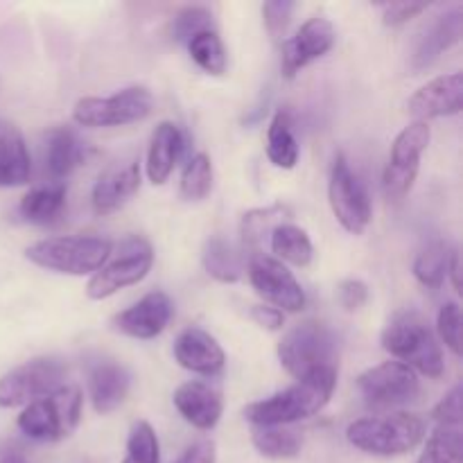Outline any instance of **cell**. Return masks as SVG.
Listing matches in <instances>:
<instances>
[{
    "label": "cell",
    "instance_id": "obj_1",
    "mask_svg": "<svg viewBox=\"0 0 463 463\" xmlns=\"http://www.w3.org/2000/svg\"><path fill=\"white\" fill-rule=\"evenodd\" d=\"M383 348L396 362L410 366L414 373L437 380L446 373L443 348L428 319L416 310H401L383 330Z\"/></svg>",
    "mask_w": 463,
    "mask_h": 463
},
{
    "label": "cell",
    "instance_id": "obj_2",
    "mask_svg": "<svg viewBox=\"0 0 463 463\" xmlns=\"http://www.w3.org/2000/svg\"><path fill=\"white\" fill-rule=\"evenodd\" d=\"M335 387H337V373H319L315 378L298 380L292 387L256 401L244 407V419L251 425H280L289 428L298 420H307L319 414L333 398Z\"/></svg>",
    "mask_w": 463,
    "mask_h": 463
},
{
    "label": "cell",
    "instance_id": "obj_3",
    "mask_svg": "<svg viewBox=\"0 0 463 463\" xmlns=\"http://www.w3.org/2000/svg\"><path fill=\"white\" fill-rule=\"evenodd\" d=\"M279 360L292 378L307 380L319 373H337L339 337L321 321H303L283 335Z\"/></svg>",
    "mask_w": 463,
    "mask_h": 463
},
{
    "label": "cell",
    "instance_id": "obj_4",
    "mask_svg": "<svg viewBox=\"0 0 463 463\" xmlns=\"http://www.w3.org/2000/svg\"><path fill=\"white\" fill-rule=\"evenodd\" d=\"M425 420L407 411H393L383 416H366L348 425L346 439L353 448L373 457H402L423 443Z\"/></svg>",
    "mask_w": 463,
    "mask_h": 463
},
{
    "label": "cell",
    "instance_id": "obj_5",
    "mask_svg": "<svg viewBox=\"0 0 463 463\" xmlns=\"http://www.w3.org/2000/svg\"><path fill=\"white\" fill-rule=\"evenodd\" d=\"M113 251L109 240L93 235H59L45 238L25 249V258L41 269L68 276H89L104 267Z\"/></svg>",
    "mask_w": 463,
    "mask_h": 463
},
{
    "label": "cell",
    "instance_id": "obj_6",
    "mask_svg": "<svg viewBox=\"0 0 463 463\" xmlns=\"http://www.w3.org/2000/svg\"><path fill=\"white\" fill-rule=\"evenodd\" d=\"M84 398L77 387L63 384L48 396L25 405L16 425L27 439L41 443H57L68 439L81 420Z\"/></svg>",
    "mask_w": 463,
    "mask_h": 463
},
{
    "label": "cell",
    "instance_id": "obj_7",
    "mask_svg": "<svg viewBox=\"0 0 463 463\" xmlns=\"http://www.w3.org/2000/svg\"><path fill=\"white\" fill-rule=\"evenodd\" d=\"M154 265V249L145 238L131 235L118 244V251L109 256L104 267L90 276L86 297L90 301H104L120 289L138 285Z\"/></svg>",
    "mask_w": 463,
    "mask_h": 463
},
{
    "label": "cell",
    "instance_id": "obj_8",
    "mask_svg": "<svg viewBox=\"0 0 463 463\" xmlns=\"http://www.w3.org/2000/svg\"><path fill=\"white\" fill-rule=\"evenodd\" d=\"M154 98L145 86H127L109 98H81L72 107V120L80 127H122L145 120L152 113Z\"/></svg>",
    "mask_w": 463,
    "mask_h": 463
},
{
    "label": "cell",
    "instance_id": "obj_9",
    "mask_svg": "<svg viewBox=\"0 0 463 463\" xmlns=\"http://www.w3.org/2000/svg\"><path fill=\"white\" fill-rule=\"evenodd\" d=\"M432 129L430 122L414 120L396 136L383 175L384 194L389 202H402L411 193L420 170V158L428 152Z\"/></svg>",
    "mask_w": 463,
    "mask_h": 463
},
{
    "label": "cell",
    "instance_id": "obj_10",
    "mask_svg": "<svg viewBox=\"0 0 463 463\" xmlns=\"http://www.w3.org/2000/svg\"><path fill=\"white\" fill-rule=\"evenodd\" d=\"M66 364L57 357H34L0 378V407H25L63 387Z\"/></svg>",
    "mask_w": 463,
    "mask_h": 463
},
{
    "label": "cell",
    "instance_id": "obj_11",
    "mask_svg": "<svg viewBox=\"0 0 463 463\" xmlns=\"http://www.w3.org/2000/svg\"><path fill=\"white\" fill-rule=\"evenodd\" d=\"M328 202L333 215L351 235H362L371 224V199L360 176L353 172L351 163L344 154H337L333 161L328 181Z\"/></svg>",
    "mask_w": 463,
    "mask_h": 463
},
{
    "label": "cell",
    "instance_id": "obj_12",
    "mask_svg": "<svg viewBox=\"0 0 463 463\" xmlns=\"http://www.w3.org/2000/svg\"><path fill=\"white\" fill-rule=\"evenodd\" d=\"M357 392L375 410H393L414 401L420 392L419 375L396 360L371 366L357 378Z\"/></svg>",
    "mask_w": 463,
    "mask_h": 463
},
{
    "label": "cell",
    "instance_id": "obj_13",
    "mask_svg": "<svg viewBox=\"0 0 463 463\" xmlns=\"http://www.w3.org/2000/svg\"><path fill=\"white\" fill-rule=\"evenodd\" d=\"M249 280L253 289L269 303L271 307L285 312H301L307 298L297 276L276 258L258 253L249 258Z\"/></svg>",
    "mask_w": 463,
    "mask_h": 463
},
{
    "label": "cell",
    "instance_id": "obj_14",
    "mask_svg": "<svg viewBox=\"0 0 463 463\" xmlns=\"http://www.w3.org/2000/svg\"><path fill=\"white\" fill-rule=\"evenodd\" d=\"M337 41L335 25L326 16H312L289 36L283 43V57H280V72L285 80H294L303 68L321 59L333 50Z\"/></svg>",
    "mask_w": 463,
    "mask_h": 463
},
{
    "label": "cell",
    "instance_id": "obj_15",
    "mask_svg": "<svg viewBox=\"0 0 463 463\" xmlns=\"http://www.w3.org/2000/svg\"><path fill=\"white\" fill-rule=\"evenodd\" d=\"M175 303L165 292H149L131 307L113 317V328L134 339H154L170 326Z\"/></svg>",
    "mask_w": 463,
    "mask_h": 463
},
{
    "label": "cell",
    "instance_id": "obj_16",
    "mask_svg": "<svg viewBox=\"0 0 463 463\" xmlns=\"http://www.w3.org/2000/svg\"><path fill=\"white\" fill-rule=\"evenodd\" d=\"M463 109V75L450 72V75L434 77L425 86H420L410 99L407 111L420 122L434 120V118H450L461 113Z\"/></svg>",
    "mask_w": 463,
    "mask_h": 463
},
{
    "label": "cell",
    "instance_id": "obj_17",
    "mask_svg": "<svg viewBox=\"0 0 463 463\" xmlns=\"http://www.w3.org/2000/svg\"><path fill=\"white\" fill-rule=\"evenodd\" d=\"M176 411L188 420L193 428L202 432H211L217 428L224 411V398H222L220 387L203 380H190L184 383L172 396Z\"/></svg>",
    "mask_w": 463,
    "mask_h": 463
},
{
    "label": "cell",
    "instance_id": "obj_18",
    "mask_svg": "<svg viewBox=\"0 0 463 463\" xmlns=\"http://www.w3.org/2000/svg\"><path fill=\"white\" fill-rule=\"evenodd\" d=\"M175 360L185 371L206 375V378H213V375L220 373L226 364L224 348L217 344V339L211 333L197 328V326L185 328L175 339Z\"/></svg>",
    "mask_w": 463,
    "mask_h": 463
},
{
    "label": "cell",
    "instance_id": "obj_19",
    "mask_svg": "<svg viewBox=\"0 0 463 463\" xmlns=\"http://www.w3.org/2000/svg\"><path fill=\"white\" fill-rule=\"evenodd\" d=\"M131 375L113 360H99L89 371V396L98 414H111L127 401Z\"/></svg>",
    "mask_w": 463,
    "mask_h": 463
},
{
    "label": "cell",
    "instance_id": "obj_20",
    "mask_svg": "<svg viewBox=\"0 0 463 463\" xmlns=\"http://www.w3.org/2000/svg\"><path fill=\"white\" fill-rule=\"evenodd\" d=\"M463 36V9L455 7L450 12L434 18L419 39L414 54H411V68L425 71L432 66L446 50L457 45Z\"/></svg>",
    "mask_w": 463,
    "mask_h": 463
},
{
    "label": "cell",
    "instance_id": "obj_21",
    "mask_svg": "<svg viewBox=\"0 0 463 463\" xmlns=\"http://www.w3.org/2000/svg\"><path fill=\"white\" fill-rule=\"evenodd\" d=\"M140 188V167L138 163L131 161L122 167H111L104 172L93 185L90 193V202H93V211L98 215H109L116 213L118 208L125 206Z\"/></svg>",
    "mask_w": 463,
    "mask_h": 463
},
{
    "label": "cell",
    "instance_id": "obj_22",
    "mask_svg": "<svg viewBox=\"0 0 463 463\" xmlns=\"http://www.w3.org/2000/svg\"><path fill=\"white\" fill-rule=\"evenodd\" d=\"M185 149V138L175 122H161L152 131L147 149V176L154 185H163L175 172Z\"/></svg>",
    "mask_w": 463,
    "mask_h": 463
},
{
    "label": "cell",
    "instance_id": "obj_23",
    "mask_svg": "<svg viewBox=\"0 0 463 463\" xmlns=\"http://www.w3.org/2000/svg\"><path fill=\"white\" fill-rule=\"evenodd\" d=\"M32 158L21 129L0 118V188H16L30 181Z\"/></svg>",
    "mask_w": 463,
    "mask_h": 463
},
{
    "label": "cell",
    "instance_id": "obj_24",
    "mask_svg": "<svg viewBox=\"0 0 463 463\" xmlns=\"http://www.w3.org/2000/svg\"><path fill=\"white\" fill-rule=\"evenodd\" d=\"M289 217H292V211L285 203H271V206L244 213L242 222H240V235H242V247L244 251H249V258L262 253V242L274 233V229L288 224Z\"/></svg>",
    "mask_w": 463,
    "mask_h": 463
},
{
    "label": "cell",
    "instance_id": "obj_25",
    "mask_svg": "<svg viewBox=\"0 0 463 463\" xmlns=\"http://www.w3.org/2000/svg\"><path fill=\"white\" fill-rule=\"evenodd\" d=\"M86 161V145L80 136L68 127H57L50 131L45 145V167L54 179H63L75 172Z\"/></svg>",
    "mask_w": 463,
    "mask_h": 463
},
{
    "label": "cell",
    "instance_id": "obj_26",
    "mask_svg": "<svg viewBox=\"0 0 463 463\" xmlns=\"http://www.w3.org/2000/svg\"><path fill=\"white\" fill-rule=\"evenodd\" d=\"M251 443L265 459L274 461L297 459L303 448L301 434L280 425H253Z\"/></svg>",
    "mask_w": 463,
    "mask_h": 463
},
{
    "label": "cell",
    "instance_id": "obj_27",
    "mask_svg": "<svg viewBox=\"0 0 463 463\" xmlns=\"http://www.w3.org/2000/svg\"><path fill=\"white\" fill-rule=\"evenodd\" d=\"M271 251H274L276 260L289 262V265L297 267H307L315 256V247H312V240L301 226L292 224H280L279 229H274V233L269 235Z\"/></svg>",
    "mask_w": 463,
    "mask_h": 463
},
{
    "label": "cell",
    "instance_id": "obj_28",
    "mask_svg": "<svg viewBox=\"0 0 463 463\" xmlns=\"http://www.w3.org/2000/svg\"><path fill=\"white\" fill-rule=\"evenodd\" d=\"M298 140L288 111H279L267 129V158L280 170H292L298 163Z\"/></svg>",
    "mask_w": 463,
    "mask_h": 463
},
{
    "label": "cell",
    "instance_id": "obj_29",
    "mask_svg": "<svg viewBox=\"0 0 463 463\" xmlns=\"http://www.w3.org/2000/svg\"><path fill=\"white\" fill-rule=\"evenodd\" d=\"M202 265L211 279L217 283H238L242 279V262L235 249L222 235H213L206 240L202 251Z\"/></svg>",
    "mask_w": 463,
    "mask_h": 463
},
{
    "label": "cell",
    "instance_id": "obj_30",
    "mask_svg": "<svg viewBox=\"0 0 463 463\" xmlns=\"http://www.w3.org/2000/svg\"><path fill=\"white\" fill-rule=\"evenodd\" d=\"M63 206H66V185H41L21 199V215L32 224H48L61 215Z\"/></svg>",
    "mask_w": 463,
    "mask_h": 463
},
{
    "label": "cell",
    "instance_id": "obj_31",
    "mask_svg": "<svg viewBox=\"0 0 463 463\" xmlns=\"http://www.w3.org/2000/svg\"><path fill=\"white\" fill-rule=\"evenodd\" d=\"M463 428L461 425H437L425 443L416 463H461Z\"/></svg>",
    "mask_w": 463,
    "mask_h": 463
},
{
    "label": "cell",
    "instance_id": "obj_32",
    "mask_svg": "<svg viewBox=\"0 0 463 463\" xmlns=\"http://www.w3.org/2000/svg\"><path fill=\"white\" fill-rule=\"evenodd\" d=\"M452 249L446 242H430L414 260V276L420 285L439 289L448 279Z\"/></svg>",
    "mask_w": 463,
    "mask_h": 463
},
{
    "label": "cell",
    "instance_id": "obj_33",
    "mask_svg": "<svg viewBox=\"0 0 463 463\" xmlns=\"http://www.w3.org/2000/svg\"><path fill=\"white\" fill-rule=\"evenodd\" d=\"M188 52L193 57V61L202 68L208 75H224L226 66H229V59H226V48L222 43L217 30L202 32V34L193 36L188 41Z\"/></svg>",
    "mask_w": 463,
    "mask_h": 463
},
{
    "label": "cell",
    "instance_id": "obj_34",
    "mask_svg": "<svg viewBox=\"0 0 463 463\" xmlns=\"http://www.w3.org/2000/svg\"><path fill=\"white\" fill-rule=\"evenodd\" d=\"M213 190V161L206 152H197L184 167L181 175V199L202 202Z\"/></svg>",
    "mask_w": 463,
    "mask_h": 463
},
{
    "label": "cell",
    "instance_id": "obj_35",
    "mask_svg": "<svg viewBox=\"0 0 463 463\" xmlns=\"http://www.w3.org/2000/svg\"><path fill=\"white\" fill-rule=\"evenodd\" d=\"M122 463H161L158 437L147 420H138L127 439V455Z\"/></svg>",
    "mask_w": 463,
    "mask_h": 463
},
{
    "label": "cell",
    "instance_id": "obj_36",
    "mask_svg": "<svg viewBox=\"0 0 463 463\" xmlns=\"http://www.w3.org/2000/svg\"><path fill=\"white\" fill-rule=\"evenodd\" d=\"M208 30H215V27H213V14L206 7H184L172 23V34L179 43L185 45L193 36Z\"/></svg>",
    "mask_w": 463,
    "mask_h": 463
},
{
    "label": "cell",
    "instance_id": "obj_37",
    "mask_svg": "<svg viewBox=\"0 0 463 463\" xmlns=\"http://www.w3.org/2000/svg\"><path fill=\"white\" fill-rule=\"evenodd\" d=\"M461 307L459 303L448 301L443 303L441 310H439L437 319V333L441 337V342L450 348V353L455 357H461Z\"/></svg>",
    "mask_w": 463,
    "mask_h": 463
},
{
    "label": "cell",
    "instance_id": "obj_38",
    "mask_svg": "<svg viewBox=\"0 0 463 463\" xmlns=\"http://www.w3.org/2000/svg\"><path fill=\"white\" fill-rule=\"evenodd\" d=\"M294 9H297V5L289 3V0H269V3L262 5V23H265L271 39H280L285 34Z\"/></svg>",
    "mask_w": 463,
    "mask_h": 463
},
{
    "label": "cell",
    "instance_id": "obj_39",
    "mask_svg": "<svg viewBox=\"0 0 463 463\" xmlns=\"http://www.w3.org/2000/svg\"><path fill=\"white\" fill-rule=\"evenodd\" d=\"M461 384H455L441 401L434 405L432 420L437 425H461Z\"/></svg>",
    "mask_w": 463,
    "mask_h": 463
},
{
    "label": "cell",
    "instance_id": "obj_40",
    "mask_svg": "<svg viewBox=\"0 0 463 463\" xmlns=\"http://www.w3.org/2000/svg\"><path fill=\"white\" fill-rule=\"evenodd\" d=\"M337 298L346 312H357L366 301H369V288L360 279H346L339 283Z\"/></svg>",
    "mask_w": 463,
    "mask_h": 463
},
{
    "label": "cell",
    "instance_id": "obj_41",
    "mask_svg": "<svg viewBox=\"0 0 463 463\" xmlns=\"http://www.w3.org/2000/svg\"><path fill=\"white\" fill-rule=\"evenodd\" d=\"M425 9H428V3H387L383 7V23L387 27H402Z\"/></svg>",
    "mask_w": 463,
    "mask_h": 463
},
{
    "label": "cell",
    "instance_id": "obj_42",
    "mask_svg": "<svg viewBox=\"0 0 463 463\" xmlns=\"http://www.w3.org/2000/svg\"><path fill=\"white\" fill-rule=\"evenodd\" d=\"M175 463H217V446L211 439L194 441Z\"/></svg>",
    "mask_w": 463,
    "mask_h": 463
},
{
    "label": "cell",
    "instance_id": "obj_43",
    "mask_svg": "<svg viewBox=\"0 0 463 463\" xmlns=\"http://www.w3.org/2000/svg\"><path fill=\"white\" fill-rule=\"evenodd\" d=\"M251 319L267 330H280L285 326V315L271 306H253Z\"/></svg>",
    "mask_w": 463,
    "mask_h": 463
},
{
    "label": "cell",
    "instance_id": "obj_44",
    "mask_svg": "<svg viewBox=\"0 0 463 463\" xmlns=\"http://www.w3.org/2000/svg\"><path fill=\"white\" fill-rule=\"evenodd\" d=\"M448 276L452 279V285H455V292L461 294V260H459V253L452 251L450 258V267H448Z\"/></svg>",
    "mask_w": 463,
    "mask_h": 463
},
{
    "label": "cell",
    "instance_id": "obj_45",
    "mask_svg": "<svg viewBox=\"0 0 463 463\" xmlns=\"http://www.w3.org/2000/svg\"><path fill=\"white\" fill-rule=\"evenodd\" d=\"M0 463H30V461L25 459V455H23V452L12 450V452H7V455L0 457Z\"/></svg>",
    "mask_w": 463,
    "mask_h": 463
}]
</instances>
